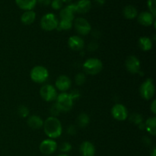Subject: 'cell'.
<instances>
[{"instance_id": "obj_32", "label": "cell", "mask_w": 156, "mask_h": 156, "mask_svg": "<svg viewBox=\"0 0 156 156\" xmlns=\"http://www.w3.org/2000/svg\"><path fill=\"white\" fill-rule=\"evenodd\" d=\"M50 112H51V114H53V116H57L58 114L61 112V111H60V110L59 109V108L57 107V105L55 104V105L51 108Z\"/></svg>"}, {"instance_id": "obj_2", "label": "cell", "mask_w": 156, "mask_h": 156, "mask_svg": "<svg viewBox=\"0 0 156 156\" xmlns=\"http://www.w3.org/2000/svg\"><path fill=\"white\" fill-rule=\"evenodd\" d=\"M56 105L60 110V111L67 112L72 109L73 106V98L71 94L68 93L62 92L57 95Z\"/></svg>"}, {"instance_id": "obj_21", "label": "cell", "mask_w": 156, "mask_h": 156, "mask_svg": "<svg viewBox=\"0 0 156 156\" xmlns=\"http://www.w3.org/2000/svg\"><path fill=\"white\" fill-rule=\"evenodd\" d=\"M123 15L126 19H134L138 15V11L135 6L129 5L123 8Z\"/></svg>"}, {"instance_id": "obj_15", "label": "cell", "mask_w": 156, "mask_h": 156, "mask_svg": "<svg viewBox=\"0 0 156 156\" xmlns=\"http://www.w3.org/2000/svg\"><path fill=\"white\" fill-rule=\"evenodd\" d=\"M69 47L73 50L79 51L82 50L84 47V41L82 37L79 36H73L69 38L68 41Z\"/></svg>"}, {"instance_id": "obj_7", "label": "cell", "mask_w": 156, "mask_h": 156, "mask_svg": "<svg viewBox=\"0 0 156 156\" xmlns=\"http://www.w3.org/2000/svg\"><path fill=\"white\" fill-rule=\"evenodd\" d=\"M40 94L41 98L46 101H53L57 98V91L56 88L51 85H44L40 90Z\"/></svg>"}, {"instance_id": "obj_6", "label": "cell", "mask_w": 156, "mask_h": 156, "mask_svg": "<svg viewBox=\"0 0 156 156\" xmlns=\"http://www.w3.org/2000/svg\"><path fill=\"white\" fill-rule=\"evenodd\" d=\"M140 92L142 98L146 100H150L152 98L155 94V85L153 80L151 79H146L140 86Z\"/></svg>"}, {"instance_id": "obj_1", "label": "cell", "mask_w": 156, "mask_h": 156, "mask_svg": "<svg viewBox=\"0 0 156 156\" xmlns=\"http://www.w3.org/2000/svg\"><path fill=\"white\" fill-rule=\"evenodd\" d=\"M44 133L50 139H56L61 136L62 133V127L60 121L56 117H50L44 121Z\"/></svg>"}, {"instance_id": "obj_11", "label": "cell", "mask_w": 156, "mask_h": 156, "mask_svg": "<svg viewBox=\"0 0 156 156\" xmlns=\"http://www.w3.org/2000/svg\"><path fill=\"white\" fill-rule=\"evenodd\" d=\"M126 68L128 72H129L132 74H136L140 73V68H141V63L140 62V59L135 56H129L126 59Z\"/></svg>"}, {"instance_id": "obj_20", "label": "cell", "mask_w": 156, "mask_h": 156, "mask_svg": "<svg viewBox=\"0 0 156 156\" xmlns=\"http://www.w3.org/2000/svg\"><path fill=\"white\" fill-rule=\"evenodd\" d=\"M36 18V13L33 10L25 11L21 17V21L25 25H30Z\"/></svg>"}, {"instance_id": "obj_38", "label": "cell", "mask_w": 156, "mask_h": 156, "mask_svg": "<svg viewBox=\"0 0 156 156\" xmlns=\"http://www.w3.org/2000/svg\"><path fill=\"white\" fill-rule=\"evenodd\" d=\"M61 1L62 2H65V3H69L71 2L73 0H61Z\"/></svg>"}, {"instance_id": "obj_24", "label": "cell", "mask_w": 156, "mask_h": 156, "mask_svg": "<svg viewBox=\"0 0 156 156\" xmlns=\"http://www.w3.org/2000/svg\"><path fill=\"white\" fill-rule=\"evenodd\" d=\"M77 121L78 125H79L80 127H85V126H88V124L89 123L90 118L88 116V114L83 113V114H81L78 117Z\"/></svg>"}, {"instance_id": "obj_5", "label": "cell", "mask_w": 156, "mask_h": 156, "mask_svg": "<svg viewBox=\"0 0 156 156\" xmlns=\"http://www.w3.org/2000/svg\"><path fill=\"white\" fill-rule=\"evenodd\" d=\"M59 21L56 15L53 13H47L42 17L41 20V28L47 31H51L57 28Z\"/></svg>"}, {"instance_id": "obj_3", "label": "cell", "mask_w": 156, "mask_h": 156, "mask_svg": "<svg viewBox=\"0 0 156 156\" xmlns=\"http://www.w3.org/2000/svg\"><path fill=\"white\" fill-rule=\"evenodd\" d=\"M102 68H103V64L101 61L97 58L88 59L83 64V69L85 73L92 76L100 73Z\"/></svg>"}, {"instance_id": "obj_35", "label": "cell", "mask_w": 156, "mask_h": 156, "mask_svg": "<svg viewBox=\"0 0 156 156\" xmlns=\"http://www.w3.org/2000/svg\"><path fill=\"white\" fill-rule=\"evenodd\" d=\"M37 2H39L41 4L44 5H47L50 4L51 2V0H38Z\"/></svg>"}, {"instance_id": "obj_16", "label": "cell", "mask_w": 156, "mask_h": 156, "mask_svg": "<svg viewBox=\"0 0 156 156\" xmlns=\"http://www.w3.org/2000/svg\"><path fill=\"white\" fill-rule=\"evenodd\" d=\"M76 5V10L77 13L85 14L91 9V2L90 0H79Z\"/></svg>"}, {"instance_id": "obj_30", "label": "cell", "mask_w": 156, "mask_h": 156, "mask_svg": "<svg viewBox=\"0 0 156 156\" xmlns=\"http://www.w3.org/2000/svg\"><path fill=\"white\" fill-rule=\"evenodd\" d=\"M85 82V76L83 73H79L76 76V83L79 85H82Z\"/></svg>"}, {"instance_id": "obj_19", "label": "cell", "mask_w": 156, "mask_h": 156, "mask_svg": "<svg viewBox=\"0 0 156 156\" xmlns=\"http://www.w3.org/2000/svg\"><path fill=\"white\" fill-rule=\"evenodd\" d=\"M37 0H15V3L21 9L24 11L32 10L36 5Z\"/></svg>"}, {"instance_id": "obj_4", "label": "cell", "mask_w": 156, "mask_h": 156, "mask_svg": "<svg viewBox=\"0 0 156 156\" xmlns=\"http://www.w3.org/2000/svg\"><path fill=\"white\" fill-rule=\"evenodd\" d=\"M30 79L36 83H43L49 77V72L44 66H37L31 69L30 73Z\"/></svg>"}, {"instance_id": "obj_29", "label": "cell", "mask_w": 156, "mask_h": 156, "mask_svg": "<svg viewBox=\"0 0 156 156\" xmlns=\"http://www.w3.org/2000/svg\"><path fill=\"white\" fill-rule=\"evenodd\" d=\"M62 4H63V2L61 0H51V2H50L51 7L54 10H59V9H62Z\"/></svg>"}, {"instance_id": "obj_40", "label": "cell", "mask_w": 156, "mask_h": 156, "mask_svg": "<svg viewBox=\"0 0 156 156\" xmlns=\"http://www.w3.org/2000/svg\"><path fill=\"white\" fill-rule=\"evenodd\" d=\"M37 1H38V0H37Z\"/></svg>"}, {"instance_id": "obj_39", "label": "cell", "mask_w": 156, "mask_h": 156, "mask_svg": "<svg viewBox=\"0 0 156 156\" xmlns=\"http://www.w3.org/2000/svg\"><path fill=\"white\" fill-rule=\"evenodd\" d=\"M58 156H69V155H65V154H62V155H59Z\"/></svg>"}, {"instance_id": "obj_26", "label": "cell", "mask_w": 156, "mask_h": 156, "mask_svg": "<svg viewBox=\"0 0 156 156\" xmlns=\"http://www.w3.org/2000/svg\"><path fill=\"white\" fill-rule=\"evenodd\" d=\"M129 120L132 123H135L136 125H140L143 123V117L139 114H131L130 117H129Z\"/></svg>"}, {"instance_id": "obj_17", "label": "cell", "mask_w": 156, "mask_h": 156, "mask_svg": "<svg viewBox=\"0 0 156 156\" xmlns=\"http://www.w3.org/2000/svg\"><path fill=\"white\" fill-rule=\"evenodd\" d=\"M80 153L82 156H94L95 149L94 145L88 141L82 143L80 146Z\"/></svg>"}, {"instance_id": "obj_18", "label": "cell", "mask_w": 156, "mask_h": 156, "mask_svg": "<svg viewBox=\"0 0 156 156\" xmlns=\"http://www.w3.org/2000/svg\"><path fill=\"white\" fill-rule=\"evenodd\" d=\"M27 124L30 128L34 129H38L43 127L44 120L41 117L37 115H31L27 119Z\"/></svg>"}, {"instance_id": "obj_37", "label": "cell", "mask_w": 156, "mask_h": 156, "mask_svg": "<svg viewBox=\"0 0 156 156\" xmlns=\"http://www.w3.org/2000/svg\"><path fill=\"white\" fill-rule=\"evenodd\" d=\"M151 156H156V149L154 148L153 150L152 151V153H151Z\"/></svg>"}, {"instance_id": "obj_33", "label": "cell", "mask_w": 156, "mask_h": 156, "mask_svg": "<svg viewBox=\"0 0 156 156\" xmlns=\"http://www.w3.org/2000/svg\"><path fill=\"white\" fill-rule=\"evenodd\" d=\"M67 132H68V133L69 134V135H74V134L76 133V127H75L74 126H69L68 130H67Z\"/></svg>"}, {"instance_id": "obj_23", "label": "cell", "mask_w": 156, "mask_h": 156, "mask_svg": "<svg viewBox=\"0 0 156 156\" xmlns=\"http://www.w3.org/2000/svg\"><path fill=\"white\" fill-rule=\"evenodd\" d=\"M156 118L155 117H150L145 123V129L152 136L156 134Z\"/></svg>"}, {"instance_id": "obj_34", "label": "cell", "mask_w": 156, "mask_h": 156, "mask_svg": "<svg viewBox=\"0 0 156 156\" xmlns=\"http://www.w3.org/2000/svg\"><path fill=\"white\" fill-rule=\"evenodd\" d=\"M150 108L152 112L154 114H156V101L155 100H154L153 101H152V105H150Z\"/></svg>"}, {"instance_id": "obj_13", "label": "cell", "mask_w": 156, "mask_h": 156, "mask_svg": "<svg viewBox=\"0 0 156 156\" xmlns=\"http://www.w3.org/2000/svg\"><path fill=\"white\" fill-rule=\"evenodd\" d=\"M72 82L70 80L69 78L66 76H60L57 78L56 80V88L59 91L65 92V91H68L71 87Z\"/></svg>"}, {"instance_id": "obj_10", "label": "cell", "mask_w": 156, "mask_h": 156, "mask_svg": "<svg viewBox=\"0 0 156 156\" xmlns=\"http://www.w3.org/2000/svg\"><path fill=\"white\" fill-rule=\"evenodd\" d=\"M56 149H57V143L52 139L44 140L40 145V150L46 155L53 154L56 150Z\"/></svg>"}, {"instance_id": "obj_12", "label": "cell", "mask_w": 156, "mask_h": 156, "mask_svg": "<svg viewBox=\"0 0 156 156\" xmlns=\"http://www.w3.org/2000/svg\"><path fill=\"white\" fill-rule=\"evenodd\" d=\"M76 12V5L70 4L61 9L60 12H59V17H60L61 20L72 21L73 22V21L74 20L75 13Z\"/></svg>"}, {"instance_id": "obj_28", "label": "cell", "mask_w": 156, "mask_h": 156, "mask_svg": "<svg viewBox=\"0 0 156 156\" xmlns=\"http://www.w3.org/2000/svg\"><path fill=\"white\" fill-rule=\"evenodd\" d=\"M18 113L20 117H27L29 115V110L26 106L21 105L18 108Z\"/></svg>"}, {"instance_id": "obj_22", "label": "cell", "mask_w": 156, "mask_h": 156, "mask_svg": "<svg viewBox=\"0 0 156 156\" xmlns=\"http://www.w3.org/2000/svg\"><path fill=\"white\" fill-rule=\"evenodd\" d=\"M138 44L140 48L143 51H149L152 48V40L147 37H141L139 39Z\"/></svg>"}, {"instance_id": "obj_36", "label": "cell", "mask_w": 156, "mask_h": 156, "mask_svg": "<svg viewBox=\"0 0 156 156\" xmlns=\"http://www.w3.org/2000/svg\"><path fill=\"white\" fill-rule=\"evenodd\" d=\"M94 2H95L98 5H104L105 4L106 0H94Z\"/></svg>"}, {"instance_id": "obj_14", "label": "cell", "mask_w": 156, "mask_h": 156, "mask_svg": "<svg viewBox=\"0 0 156 156\" xmlns=\"http://www.w3.org/2000/svg\"><path fill=\"white\" fill-rule=\"evenodd\" d=\"M138 21L141 25L149 27L155 21V16L149 12H143L138 15Z\"/></svg>"}, {"instance_id": "obj_9", "label": "cell", "mask_w": 156, "mask_h": 156, "mask_svg": "<svg viewBox=\"0 0 156 156\" xmlns=\"http://www.w3.org/2000/svg\"><path fill=\"white\" fill-rule=\"evenodd\" d=\"M113 117L119 121H123L128 117V111L126 107L121 104H117L111 109Z\"/></svg>"}, {"instance_id": "obj_8", "label": "cell", "mask_w": 156, "mask_h": 156, "mask_svg": "<svg viewBox=\"0 0 156 156\" xmlns=\"http://www.w3.org/2000/svg\"><path fill=\"white\" fill-rule=\"evenodd\" d=\"M74 26L76 31L81 35H88L91 30L89 22L84 18H78L75 20Z\"/></svg>"}, {"instance_id": "obj_31", "label": "cell", "mask_w": 156, "mask_h": 156, "mask_svg": "<svg viewBox=\"0 0 156 156\" xmlns=\"http://www.w3.org/2000/svg\"><path fill=\"white\" fill-rule=\"evenodd\" d=\"M59 149L62 152H69L72 149V146L69 143H63L61 144Z\"/></svg>"}, {"instance_id": "obj_25", "label": "cell", "mask_w": 156, "mask_h": 156, "mask_svg": "<svg viewBox=\"0 0 156 156\" xmlns=\"http://www.w3.org/2000/svg\"><path fill=\"white\" fill-rule=\"evenodd\" d=\"M72 27H73V22L72 21L60 20L56 29L59 30H68L71 29Z\"/></svg>"}, {"instance_id": "obj_27", "label": "cell", "mask_w": 156, "mask_h": 156, "mask_svg": "<svg viewBox=\"0 0 156 156\" xmlns=\"http://www.w3.org/2000/svg\"><path fill=\"white\" fill-rule=\"evenodd\" d=\"M147 6L149 9V12L154 16L156 15V0H148Z\"/></svg>"}]
</instances>
